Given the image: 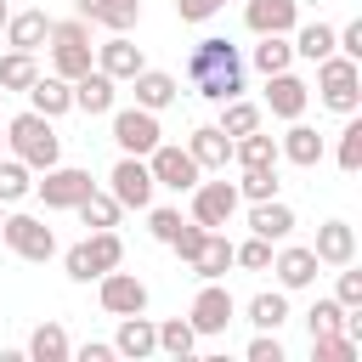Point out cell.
I'll list each match as a JSON object with an SVG mask.
<instances>
[{"label": "cell", "instance_id": "1", "mask_svg": "<svg viewBox=\"0 0 362 362\" xmlns=\"http://www.w3.org/2000/svg\"><path fill=\"white\" fill-rule=\"evenodd\" d=\"M187 85H192L204 102H232V96H243V57H238V45L221 40V34L198 40L192 57H187Z\"/></svg>", "mask_w": 362, "mask_h": 362}, {"label": "cell", "instance_id": "2", "mask_svg": "<svg viewBox=\"0 0 362 362\" xmlns=\"http://www.w3.org/2000/svg\"><path fill=\"white\" fill-rule=\"evenodd\" d=\"M6 153H11V158H23L28 170H51V164H62V136H57V119H45V113L23 107V113L6 124Z\"/></svg>", "mask_w": 362, "mask_h": 362}, {"label": "cell", "instance_id": "3", "mask_svg": "<svg viewBox=\"0 0 362 362\" xmlns=\"http://www.w3.org/2000/svg\"><path fill=\"white\" fill-rule=\"evenodd\" d=\"M317 96H322V107H328V113L351 119V113L362 107V68H356L351 57L328 51V57L317 62Z\"/></svg>", "mask_w": 362, "mask_h": 362}, {"label": "cell", "instance_id": "4", "mask_svg": "<svg viewBox=\"0 0 362 362\" xmlns=\"http://www.w3.org/2000/svg\"><path fill=\"white\" fill-rule=\"evenodd\" d=\"M232 317H238V300H232V288L215 277V283H204L198 294H192V305H187V322H192V334L198 339H215V334H226L232 328Z\"/></svg>", "mask_w": 362, "mask_h": 362}, {"label": "cell", "instance_id": "5", "mask_svg": "<svg viewBox=\"0 0 362 362\" xmlns=\"http://www.w3.org/2000/svg\"><path fill=\"white\" fill-rule=\"evenodd\" d=\"M0 238H6V249H11L17 260H34V266H45V260L57 255V232H51L40 215H6V221H0Z\"/></svg>", "mask_w": 362, "mask_h": 362}, {"label": "cell", "instance_id": "6", "mask_svg": "<svg viewBox=\"0 0 362 362\" xmlns=\"http://www.w3.org/2000/svg\"><path fill=\"white\" fill-rule=\"evenodd\" d=\"M107 192L124 204V209H153V170H147V158H136V153H119V164H113V175H107Z\"/></svg>", "mask_w": 362, "mask_h": 362}, {"label": "cell", "instance_id": "7", "mask_svg": "<svg viewBox=\"0 0 362 362\" xmlns=\"http://www.w3.org/2000/svg\"><path fill=\"white\" fill-rule=\"evenodd\" d=\"M113 141H119V153H136V158H147V153L164 141V130H158V113H147V107H113Z\"/></svg>", "mask_w": 362, "mask_h": 362}, {"label": "cell", "instance_id": "8", "mask_svg": "<svg viewBox=\"0 0 362 362\" xmlns=\"http://www.w3.org/2000/svg\"><path fill=\"white\" fill-rule=\"evenodd\" d=\"M147 170H153V187H170V192H192L198 187V164H192V153L187 147H170V141H158L153 153H147Z\"/></svg>", "mask_w": 362, "mask_h": 362}, {"label": "cell", "instance_id": "9", "mask_svg": "<svg viewBox=\"0 0 362 362\" xmlns=\"http://www.w3.org/2000/svg\"><path fill=\"white\" fill-rule=\"evenodd\" d=\"M96 300H102V311L107 317H130V311H147V283L136 277V272H102L96 277Z\"/></svg>", "mask_w": 362, "mask_h": 362}, {"label": "cell", "instance_id": "10", "mask_svg": "<svg viewBox=\"0 0 362 362\" xmlns=\"http://www.w3.org/2000/svg\"><path fill=\"white\" fill-rule=\"evenodd\" d=\"M45 181H34V192L45 198V209H74L96 181H90V170H74V164H51V170H40Z\"/></svg>", "mask_w": 362, "mask_h": 362}, {"label": "cell", "instance_id": "11", "mask_svg": "<svg viewBox=\"0 0 362 362\" xmlns=\"http://www.w3.org/2000/svg\"><path fill=\"white\" fill-rule=\"evenodd\" d=\"M238 187L232 181H204L198 175V187H192V221L198 226H226L232 215H238Z\"/></svg>", "mask_w": 362, "mask_h": 362}, {"label": "cell", "instance_id": "12", "mask_svg": "<svg viewBox=\"0 0 362 362\" xmlns=\"http://www.w3.org/2000/svg\"><path fill=\"white\" fill-rule=\"evenodd\" d=\"M272 272H277V288H311L317 283V255L311 243H277L272 249Z\"/></svg>", "mask_w": 362, "mask_h": 362}, {"label": "cell", "instance_id": "13", "mask_svg": "<svg viewBox=\"0 0 362 362\" xmlns=\"http://www.w3.org/2000/svg\"><path fill=\"white\" fill-rule=\"evenodd\" d=\"M305 102H311V85L300 79V74H266V107H272V119H300L305 113Z\"/></svg>", "mask_w": 362, "mask_h": 362}, {"label": "cell", "instance_id": "14", "mask_svg": "<svg viewBox=\"0 0 362 362\" xmlns=\"http://www.w3.org/2000/svg\"><path fill=\"white\" fill-rule=\"evenodd\" d=\"M311 255H317V266H356V226L351 221H322Z\"/></svg>", "mask_w": 362, "mask_h": 362}, {"label": "cell", "instance_id": "15", "mask_svg": "<svg viewBox=\"0 0 362 362\" xmlns=\"http://www.w3.org/2000/svg\"><path fill=\"white\" fill-rule=\"evenodd\" d=\"M243 23L249 34H294L300 0H243Z\"/></svg>", "mask_w": 362, "mask_h": 362}, {"label": "cell", "instance_id": "16", "mask_svg": "<svg viewBox=\"0 0 362 362\" xmlns=\"http://www.w3.org/2000/svg\"><path fill=\"white\" fill-rule=\"evenodd\" d=\"M96 68H102L107 79H119V85H124V79H136V74L147 68V57H141V45H136L130 34H113L107 45H96Z\"/></svg>", "mask_w": 362, "mask_h": 362}, {"label": "cell", "instance_id": "17", "mask_svg": "<svg viewBox=\"0 0 362 362\" xmlns=\"http://www.w3.org/2000/svg\"><path fill=\"white\" fill-rule=\"evenodd\" d=\"M153 351H158V322H153V317H141V311L119 317L113 356H130V362H141V356H153Z\"/></svg>", "mask_w": 362, "mask_h": 362}, {"label": "cell", "instance_id": "18", "mask_svg": "<svg viewBox=\"0 0 362 362\" xmlns=\"http://www.w3.org/2000/svg\"><path fill=\"white\" fill-rule=\"evenodd\" d=\"M74 11L85 23H102L107 34H130L141 23V0H74Z\"/></svg>", "mask_w": 362, "mask_h": 362}, {"label": "cell", "instance_id": "19", "mask_svg": "<svg viewBox=\"0 0 362 362\" xmlns=\"http://www.w3.org/2000/svg\"><path fill=\"white\" fill-rule=\"evenodd\" d=\"M130 90H136V107H147V113H164L175 96H181V79L175 74H164V68H141L136 79H124Z\"/></svg>", "mask_w": 362, "mask_h": 362}, {"label": "cell", "instance_id": "20", "mask_svg": "<svg viewBox=\"0 0 362 362\" xmlns=\"http://www.w3.org/2000/svg\"><path fill=\"white\" fill-rule=\"evenodd\" d=\"M187 153H192V164L209 175V170H226L232 164V136L221 130V124H198L192 136H187Z\"/></svg>", "mask_w": 362, "mask_h": 362}, {"label": "cell", "instance_id": "21", "mask_svg": "<svg viewBox=\"0 0 362 362\" xmlns=\"http://www.w3.org/2000/svg\"><path fill=\"white\" fill-rule=\"evenodd\" d=\"M113 102H119V79H107L102 68H90V74H79L74 79V107L79 113H113Z\"/></svg>", "mask_w": 362, "mask_h": 362}, {"label": "cell", "instance_id": "22", "mask_svg": "<svg viewBox=\"0 0 362 362\" xmlns=\"http://www.w3.org/2000/svg\"><path fill=\"white\" fill-rule=\"evenodd\" d=\"M23 96H28V107H34V113H45V119L74 113V85H68L62 74H40V79H34Z\"/></svg>", "mask_w": 362, "mask_h": 362}, {"label": "cell", "instance_id": "23", "mask_svg": "<svg viewBox=\"0 0 362 362\" xmlns=\"http://www.w3.org/2000/svg\"><path fill=\"white\" fill-rule=\"evenodd\" d=\"M187 266H192V272H198L204 283L226 277V272H232V238H226L221 226H209V232H204V243L192 249V260H187Z\"/></svg>", "mask_w": 362, "mask_h": 362}, {"label": "cell", "instance_id": "24", "mask_svg": "<svg viewBox=\"0 0 362 362\" xmlns=\"http://www.w3.org/2000/svg\"><path fill=\"white\" fill-rule=\"evenodd\" d=\"M322 136L311 130V124H300V119H288V130H283V141H277V158H288V164H300V170H311V164H322Z\"/></svg>", "mask_w": 362, "mask_h": 362}, {"label": "cell", "instance_id": "25", "mask_svg": "<svg viewBox=\"0 0 362 362\" xmlns=\"http://www.w3.org/2000/svg\"><path fill=\"white\" fill-rule=\"evenodd\" d=\"M249 232L266 238V243H283L294 232V209L283 198H260V204H249Z\"/></svg>", "mask_w": 362, "mask_h": 362}, {"label": "cell", "instance_id": "26", "mask_svg": "<svg viewBox=\"0 0 362 362\" xmlns=\"http://www.w3.org/2000/svg\"><path fill=\"white\" fill-rule=\"evenodd\" d=\"M51 40V17L45 11H11L6 17V45L11 51H40Z\"/></svg>", "mask_w": 362, "mask_h": 362}, {"label": "cell", "instance_id": "27", "mask_svg": "<svg viewBox=\"0 0 362 362\" xmlns=\"http://www.w3.org/2000/svg\"><path fill=\"white\" fill-rule=\"evenodd\" d=\"M90 68H96V45H85V40H51V74H62L74 85Z\"/></svg>", "mask_w": 362, "mask_h": 362}, {"label": "cell", "instance_id": "28", "mask_svg": "<svg viewBox=\"0 0 362 362\" xmlns=\"http://www.w3.org/2000/svg\"><path fill=\"white\" fill-rule=\"evenodd\" d=\"M232 164H243V170H260V164H277V136H266V130H249V136H232Z\"/></svg>", "mask_w": 362, "mask_h": 362}, {"label": "cell", "instance_id": "29", "mask_svg": "<svg viewBox=\"0 0 362 362\" xmlns=\"http://www.w3.org/2000/svg\"><path fill=\"white\" fill-rule=\"evenodd\" d=\"M74 215H79V221H85V226L96 232V226H119V215H124V204H119L113 192H102V187H90V192H85V198L74 204Z\"/></svg>", "mask_w": 362, "mask_h": 362}, {"label": "cell", "instance_id": "30", "mask_svg": "<svg viewBox=\"0 0 362 362\" xmlns=\"http://www.w3.org/2000/svg\"><path fill=\"white\" fill-rule=\"evenodd\" d=\"M85 260L96 266V277L113 272V266H124V238H119L113 226H96V232L85 238Z\"/></svg>", "mask_w": 362, "mask_h": 362}, {"label": "cell", "instance_id": "31", "mask_svg": "<svg viewBox=\"0 0 362 362\" xmlns=\"http://www.w3.org/2000/svg\"><path fill=\"white\" fill-rule=\"evenodd\" d=\"M28 356H34V362H68V356H74L68 328H62V322H40V328L28 334Z\"/></svg>", "mask_w": 362, "mask_h": 362}, {"label": "cell", "instance_id": "32", "mask_svg": "<svg viewBox=\"0 0 362 362\" xmlns=\"http://www.w3.org/2000/svg\"><path fill=\"white\" fill-rule=\"evenodd\" d=\"M294 57H305V62H322L328 51H334V28L328 23H294Z\"/></svg>", "mask_w": 362, "mask_h": 362}, {"label": "cell", "instance_id": "33", "mask_svg": "<svg viewBox=\"0 0 362 362\" xmlns=\"http://www.w3.org/2000/svg\"><path fill=\"white\" fill-rule=\"evenodd\" d=\"M249 322H255V328H266V334H277V328L288 322V288L255 294V300H249Z\"/></svg>", "mask_w": 362, "mask_h": 362}, {"label": "cell", "instance_id": "34", "mask_svg": "<svg viewBox=\"0 0 362 362\" xmlns=\"http://www.w3.org/2000/svg\"><path fill=\"white\" fill-rule=\"evenodd\" d=\"M40 79V62H34V51H6L0 57V90L11 96V90H28Z\"/></svg>", "mask_w": 362, "mask_h": 362}, {"label": "cell", "instance_id": "35", "mask_svg": "<svg viewBox=\"0 0 362 362\" xmlns=\"http://www.w3.org/2000/svg\"><path fill=\"white\" fill-rule=\"evenodd\" d=\"M28 192H34V170H28L23 158L0 153V204H23Z\"/></svg>", "mask_w": 362, "mask_h": 362}, {"label": "cell", "instance_id": "36", "mask_svg": "<svg viewBox=\"0 0 362 362\" xmlns=\"http://www.w3.org/2000/svg\"><path fill=\"white\" fill-rule=\"evenodd\" d=\"M260 45H255V68L260 74H283L288 62H294V45H288V34H255Z\"/></svg>", "mask_w": 362, "mask_h": 362}, {"label": "cell", "instance_id": "37", "mask_svg": "<svg viewBox=\"0 0 362 362\" xmlns=\"http://www.w3.org/2000/svg\"><path fill=\"white\" fill-rule=\"evenodd\" d=\"M243 204H260V198H277V164H260V170H243V181H232Z\"/></svg>", "mask_w": 362, "mask_h": 362}, {"label": "cell", "instance_id": "38", "mask_svg": "<svg viewBox=\"0 0 362 362\" xmlns=\"http://www.w3.org/2000/svg\"><path fill=\"white\" fill-rule=\"evenodd\" d=\"M158 351H164V356H192V351H198V334H192V322H187V317H170V322H158Z\"/></svg>", "mask_w": 362, "mask_h": 362}, {"label": "cell", "instance_id": "39", "mask_svg": "<svg viewBox=\"0 0 362 362\" xmlns=\"http://www.w3.org/2000/svg\"><path fill=\"white\" fill-rule=\"evenodd\" d=\"M221 130H226V136H249V130H260V107L243 102V96L221 102Z\"/></svg>", "mask_w": 362, "mask_h": 362}, {"label": "cell", "instance_id": "40", "mask_svg": "<svg viewBox=\"0 0 362 362\" xmlns=\"http://www.w3.org/2000/svg\"><path fill=\"white\" fill-rule=\"evenodd\" d=\"M334 158H339V170H345V175H356V170H362V119H356V113L345 119V130H339V147H334Z\"/></svg>", "mask_w": 362, "mask_h": 362}, {"label": "cell", "instance_id": "41", "mask_svg": "<svg viewBox=\"0 0 362 362\" xmlns=\"http://www.w3.org/2000/svg\"><path fill=\"white\" fill-rule=\"evenodd\" d=\"M232 266H243V272H272V243L249 232L243 243H232Z\"/></svg>", "mask_w": 362, "mask_h": 362}, {"label": "cell", "instance_id": "42", "mask_svg": "<svg viewBox=\"0 0 362 362\" xmlns=\"http://www.w3.org/2000/svg\"><path fill=\"white\" fill-rule=\"evenodd\" d=\"M305 328L311 334H345V305L328 294V300H317L311 311H305Z\"/></svg>", "mask_w": 362, "mask_h": 362}, {"label": "cell", "instance_id": "43", "mask_svg": "<svg viewBox=\"0 0 362 362\" xmlns=\"http://www.w3.org/2000/svg\"><path fill=\"white\" fill-rule=\"evenodd\" d=\"M311 356L317 362H356V339L351 334H311Z\"/></svg>", "mask_w": 362, "mask_h": 362}, {"label": "cell", "instance_id": "44", "mask_svg": "<svg viewBox=\"0 0 362 362\" xmlns=\"http://www.w3.org/2000/svg\"><path fill=\"white\" fill-rule=\"evenodd\" d=\"M181 226H187V215H181V209H153V215H147V232H153L164 249L175 243V232H181Z\"/></svg>", "mask_w": 362, "mask_h": 362}, {"label": "cell", "instance_id": "45", "mask_svg": "<svg viewBox=\"0 0 362 362\" xmlns=\"http://www.w3.org/2000/svg\"><path fill=\"white\" fill-rule=\"evenodd\" d=\"M339 272V283H334V300L345 305V311H356L362 305V272H351V266H334Z\"/></svg>", "mask_w": 362, "mask_h": 362}, {"label": "cell", "instance_id": "46", "mask_svg": "<svg viewBox=\"0 0 362 362\" xmlns=\"http://www.w3.org/2000/svg\"><path fill=\"white\" fill-rule=\"evenodd\" d=\"M249 362H283V339H277V334H266V328H260V334H255V339H249Z\"/></svg>", "mask_w": 362, "mask_h": 362}, {"label": "cell", "instance_id": "47", "mask_svg": "<svg viewBox=\"0 0 362 362\" xmlns=\"http://www.w3.org/2000/svg\"><path fill=\"white\" fill-rule=\"evenodd\" d=\"M62 266H68V277H74V283H96V266L85 260V243H74V249L62 255Z\"/></svg>", "mask_w": 362, "mask_h": 362}, {"label": "cell", "instance_id": "48", "mask_svg": "<svg viewBox=\"0 0 362 362\" xmlns=\"http://www.w3.org/2000/svg\"><path fill=\"white\" fill-rule=\"evenodd\" d=\"M221 11V0H175V17L181 23H209Z\"/></svg>", "mask_w": 362, "mask_h": 362}, {"label": "cell", "instance_id": "49", "mask_svg": "<svg viewBox=\"0 0 362 362\" xmlns=\"http://www.w3.org/2000/svg\"><path fill=\"white\" fill-rule=\"evenodd\" d=\"M74 356H79V362H113V345H102V339H90V345H79Z\"/></svg>", "mask_w": 362, "mask_h": 362}, {"label": "cell", "instance_id": "50", "mask_svg": "<svg viewBox=\"0 0 362 362\" xmlns=\"http://www.w3.org/2000/svg\"><path fill=\"white\" fill-rule=\"evenodd\" d=\"M6 17H11V6H6V0H0V28H6Z\"/></svg>", "mask_w": 362, "mask_h": 362}, {"label": "cell", "instance_id": "51", "mask_svg": "<svg viewBox=\"0 0 362 362\" xmlns=\"http://www.w3.org/2000/svg\"><path fill=\"white\" fill-rule=\"evenodd\" d=\"M0 221H6V204H0Z\"/></svg>", "mask_w": 362, "mask_h": 362}, {"label": "cell", "instance_id": "52", "mask_svg": "<svg viewBox=\"0 0 362 362\" xmlns=\"http://www.w3.org/2000/svg\"><path fill=\"white\" fill-rule=\"evenodd\" d=\"M0 153H6V136H0Z\"/></svg>", "mask_w": 362, "mask_h": 362}, {"label": "cell", "instance_id": "53", "mask_svg": "<svg viewBox=\"0 0 362 362\" xmlns=\"http://www.w3.org/2000/svg\"><path fill=\"white\" fill-rule=\"evenodd\" d=\"M0 102H6V90H0Z\"/></svg>", "mask_w": 362, "mask_h": 362}]
</instances>
